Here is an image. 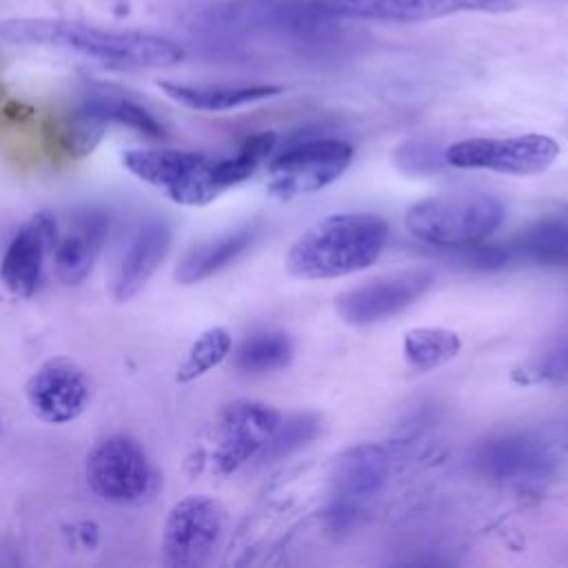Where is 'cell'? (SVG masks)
I'll return each instance as SVG.
<instances>
[{"mask_svg":"<svg viewBox=\"0 0 568 568\" xmlns=\"http://www.w3.org/2000/svg\"><path fill=\"white\" fill-rule=\"evenodd\" d=\"M84 473L89 488L115 506L140 504L153 495L158 484L144 448L126 435L98 442L87 457Z\"/></svg>","mask_w":568,"mask_h":568,"instance_id":"cell-5","label":"cell"},{"mask_svg":"<svg viewBox=\"0 0 568 568\" xmlns=\"http://www.w3.org/2000/svg\"><path fill=\"white\" fill-rule=\"evenodd\" d=\"M353 146L337 138H317L282 151L268 166V193L282 200L308 195L333 184L351 164Z\"/></svg>","mask_w":568,"mask_h":568,"instance_id":"cell-7","label":"cell"},{"mask_svg":"<svg viewBox=\"0 0 568 568\" xmlns=\"http://www.w3.org/2000/svg\"><path fill=\"white\" fill-rule=\"evenodd\" d=\"M171 246V229L162 220H153L144 224L135 237L131 240L124 257L118 264L113 277V300L129 302L135 297L158 266L164 262Z\"/></svg>","mask_w":568,"mask_h":568,"instance_id":"cell-17","label":"cell"},{"mask_svg":"<svg viewBox=\"0 0 568 568\" xmlns=\"http://www.w3.org/2000/svg\"><path fill=\"white\" fill-rule=\"evenodd\" d=\"M317 430H320V422H317L315 415H308V413L297 415L288 422H280V426L275 428V433L271 435V439L262 448L260 457H264V459L284 457V455L302 448L304 444L313 442Z\"/></svg>","mask_w":568,"mask_h":568,"instance_id":"cell-25","label":"cell"},{"mask_svg":"<svg viewBox=\"0 0 568 568\" xmlns=\"http://www.w3.org/2000/svg\"><path fill=\"white\" fill-rule=\"evenodd\" d=\"M280 422V413L262 402L237 399L224 406L209 455L211 470L215 475H231L257 457Z\"/></svg>","mask_w":568,"mask_h":568,"instance_id":"cell-10","label":"cell"},{"mask_svg":"<svg viewBox=\"0 0 568 568\" xmlns=\"http://www.w3.org/2000/svg\"><path fill=\"white\" fill-rule=\"evenodd\" d=\"M109 235V217L102 211H82L73 215L62 237L53 246L55 275L64 284L87 280Z\"/></svg>","mask_w":568,"mask_h":568,"instance_id":"cell-16","label":"cell"},{"mask_svg":"<svg viewBox=\"0 0 568 568\" xmlns=\"http://www.w3.org/2000/svg\"><path fill=\"white\" fill-rule=\"evenodd\" d=\"M462 351V339L448 328H410L404 335V357L417 371L426 373L450 362Z\"/></svg>","mask_w":568,"mask_h":568,"instance_id":"cell-22","label":"cell"},{"mask_svg":"<svg viewBox=\"0 0 568 568\" xmlns=\"http://www.w3.org/2000/svg\"><path fill=\"white\" fill-rule=\"evenodd\" d=\"M393 457L379 444H357L344 450L331 473L333 517L346 524L368 499H373L390 477Z\"/></svg>","mask_w":568,"mask_h":568,"instance_id":"cell-14","label":"cell"},{"mask_svg":"<svg viewBox=\"0 0 568 568\" xmlns=\"http://www.w3.org/2000/svg\"><path fill=\"white\" fill-rule=\"evenodd\" d=\"M388 224L375 213H335L308 226L286 253V271L300 280L357 273L382 255Z\"/></svg>","mask_w":568,"mask_h":568,"instance_id":"cell-2","label":"cell"},{"mask_svg":"<svg viewBox=\"0 0 568 568\" xmlns=\"http://www.w3.org/2000/svg\"><path fill=\"white\" fill-rule=\"evenodd\" d=\"M557 464L550 442L535 433H510L481 442L473 450V466L497 481H535Z\"/></svg>","mask_w":568,"mask_h":568,"instance_id":"cell-12","label":"cell"},{"mask_svg":"<svg viewBox=\"0 0 568 568\" xmlns=\"http://www.w3.org/2000/svg\"><path fill=\"white\" fill-rule=\"evenodd\" d=\"M433 282L435 275L426 268L395 271L344 291L337 295L335 308L348 324H377L415 304L433 286Z\"/></svg>","mask_w":568,"mask_h":568,"instance_id":"cell-11","label":"cell"},{"mask_svg":"<svg viewBox=\"0 0 568 568\" xmlns=\"http://www.w3.org/2000/svg\"><path fill=\"white\" fill-rule=\"evenodd\" d=\"M89 113L100 118L104 124H120L126 129H133L146 138H162L164 129L162 124L135 100L115 93V91H93L89 93L82 104Z\"/></svg>","mask_w":568,"mask_h":568,"instance_id":"cell-21","label":"cell"},{"mask_svg":"<svg viewBox=\"0 0 568 568\" xmlns=\"http://www.w3.org/2000/svg\"><path fill=\"white\" fill-rule=\"evenodd\" d=\"M69 532H64L69 537V541L80 548V550H91L95 548L98 539H100V528L93 524V521H78V524H71L67 528Z\"/></svg>","mask_w":568,"mask_h":568,"instance_id":"cell-28","label":"cell"},{"mask_svg":"<svg viewBox=\"0 0 568 568\" xmlns=\"http://www.w3.org/2000/svg\"><path fill=\"white\" fill-rule=\"evenodd\" d=\"M58 240V222L49 211L36 213L9 242L2 262L0 280L9 293L31 297L42 282L44 260Z\"/></svg>","mask_w":568,"mask_h":568,"instance_id":"cell-15","label":"cell"},{"mask_svg":"<svg viewBox=\"0 0 568 568\" xmlns=\"http://www.w3.org/2000/svg\"><path fill=\"white\" fill-rule=\"evenodd\" d=\"M122 164L138 180L158 186L184 206H204L224 191L215 178V160L197 151L171 146H138L122 155Z\"/></svg>","mask_w":568,"mask_h":568,"instance_id":"cell-4","label":"cell"},{"mask_svg":"<svg viewBox=\"0 0 568 568\" xmlns=\"http://www.w3.org/2000/svg\"><path fill=\"white\" fill-rule=\"evenodd\" d=\"M87 373L69 357H51L27 382V402L47 424H69L89 404Z\"/></svg>","mask_w":568,"mask_h":568,"instance_id":"cell-13","label":"cell"},{"mask_svg":"<svg viewBox=\"0 0 568 568\" xmlns=\"http://www.w3.org/2000/svg\"><path fill=\"white\" fill-rule=\"evenodd\" d=\"M233 339L231 333L222 326H213L209 331H204L186 351L184 359L180 362L178 371H175V379L180 384H189L200 379L202 375H206L209 371H213L215 366H220L226 355L231 353Z\"/></svg>","mask_w":568,"mask_h":568,"instance_id":"cell-24","label":"cell"},{"mask_svg":"<svg viewBox=\"0 0 568 568\" xmlns=\"http://www.w3.org/2000/svg\"><path fill=\"white\" fill-rule=\"evenodd\" d=\"M224 506L209 495H189L173 504L162 528V561L171 568H197L209 561L224 532Z\"/></svg>","mask_w":568,"mask_h":568,"instance_id":"cell-6","label":"cell"},{"mask_svg":"<svg viewBox=\"0 0 568 568\" xmlns=\"http://www.w3.org/2000/svg\"><path fill=\"white\" fill-rule=\"evenodd\" d=\"M439 162H444V155L437 158L435 151H428L417 144H406L397 151V164L410 173H426V171L435 169Z\"/></svg>","mask_w":568,"mask_h":568,"instance_id":"cell-27","label":"cell"},{"mask_svg":"<svg viewBox=\"0 0 568 568\" xmlns=\"http://www.w3.org/2000/svg\"><path fill=\"white\" fill-rule=\"evenodd\" d=\"M255 235H257V226H242L197 244L178 264L175 280L180 284H197L220 273L222 268L233 264L255 242Z\"/></svg>","mask_w":568,"mask_h":568,"instance_id":"cell-19","label":"cell"},{"mask_svg":"<svg viewBox=\"0 0 568 568\" xmlns=\"http://www.w3.org/2000/svg\"><path fill=\"white\" fill-rule=\"evenodd\" d=\"M293 359V339L284 331H262L246 337L237 351V366L244 373H275Z\"/></svg>","mask_w":568,"mask_h":568,"instance_id":"cell-23","label":"cell"},{"mask_svg":"<svg viewBox=\"0 0 568 568\" xmlns=\"http://www.w3.org/2000/svg\"><path fill=\"white\" fill-rule=\"evenodd\" d=\"M313 13L333 20L410 24L457 13H506L515 0H308Z\"/></svg>","mask_w":568,"mask_h":568,"instance_id":"cell-9","label":"cell"},{"mask_svg":"<svg viewBox=\"0 0 568 568\" xmlns=\"http://www.w3.org/2000/svg\"><path fill=\"white\" fill-rule=\"evenodd\" d=\"M160 89L173 102L193 111H231L275 98L282 89L275 84H180L160 82Z\"/></svg>","mask_w":568,"mask_h":568,"instance_id":"cell-18","label":"cell"},{"mask_svg":"<svg viewBox=\"0 0 568 568\" xmlns=\"http://www.w3.org/2000/svg\"><path fill=\"white\" fill-rule=\"evenodd\" d=\"M559 155V144L544 133L510 138H468L444 151V162L455 169H484L506 175H535Z\"/></svg>","mask_w":568,"mask_h":568,"instance_id":"cell-8","label":"cell"},{"mask_svg":"<svg viewBox=\"0 0 568 568\" xmlns=\"http://www.w3.org/2000/svg\"><path fill=\"white\" fill-rule=\"evenodd\" d=\"M517 377L528 384H568V335L530 359Z\"/></svg>","mask_w":568,"mask_h":568,"instance_id":"cell-26","label":"cell"},{"mask_svg":"<svg viewBox=\"0 0 568 568\" xmlns=\"http://www.w3.org/2000/svg\"><path fill=\"white\" fill-rule=\"evenodd\" d=\"M0 40L16 44H42L75 51L115 69L171 67L184 51L162 36L142 31L102 29L60 18H9L0 20Z\"/></svg>","mask_w":568,"mask_h":568,"instance_id":"cell-1","label":"cell"},{"mask_svg":"<svg viewBox=\"0 0 568 568\" xmlns=\"http://www.w3.org/2000/svg\"><path fill=\"white\" fill-rule=\"evenodd\" d=\"M504 262L524 257L546 266L568 268V215H555L537 222L501 248Z\"/></svg>","mask_w":568,"mask_h":568,"instance_id":"cell-20","label":"cell"},{"mask_svg":"<svg viewBox=\"0 0 568 568\" xmlns=\"http://www.w3.org/2000/svg\"><path fill=\"white\" fill-rule=\"evenodd\" d=\"M504 204L481 191L426 197L413 204L404 224L413 237L439 248H470L493 235L504 222Z\"/></svg>","mask_w":568,"mask_h":568,"instance_id":"cell-3","label":"cell"}]
</instances>
